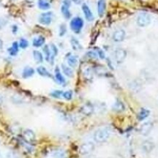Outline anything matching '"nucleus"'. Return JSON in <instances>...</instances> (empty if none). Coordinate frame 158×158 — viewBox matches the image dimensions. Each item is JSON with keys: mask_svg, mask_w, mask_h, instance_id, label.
<instances>
[{"mask_svg": "<svg viewBox=\"0 0 158 158\" xmlns=\"http://www.w3.org/2000/svg\"><path fill=\"white\" fill-rule=\"evenodd\" d=\"M112 135L111 128L109 127H103L99 128L94 132L93 138L97 143H102L108 141Z\"/></svg>", "mask_w": 158, "mask_h": 158, "instance_id": "nucleus-1", "label": "nucleus"}, {"mask_svg": "<svg viewBox=\"0 0 158 158\" xmlns=\"http://www.w3.org/2000/svg\"><path fill=\"white\" fill-rule=\"evenodd\" d=\"M84 22L81 17H75L70 21V29L76 34H79L84 27Z\"/></svg>", "mask_w": 158, "mask_h": 158, "instance_id": "nucleus-2", "label": "nucleus"}, {"mask_svg": "<svg viewBox=\"0 0 158 158\" xmlns=\"http://www.w3.org/2000/svg\"><path fill=\"white\" fill-rule=\"evenodd\" d=\"M151 21L152 20L150 15L146 13H140L136 20L137 25L140 27H148L151 23Z\"/></svg>", "mask_w": 158, "mask_h": 158, "instance_id": "nucleus-3", "label": "nucleus"}, {"mask_svg": "<svg viewBox=\"0 0 158 158\" xmlns=\"http://www.w3.org/2000/svg\"><path fill=\"white\" fill-rule=\"evenodd\" d=\"M94 149H95V145H94L93 142L87 141L81 145L79 152H80L81 155H87L92 153L94 150Z\"/></svg>", "mask_w": 158, "mask_h": 158, "instance_id": "nucleus-4", "label": "nucleus"}, {"mask_svg": "<svg viewBox=\"0 0 158 158\" xmlns=\"http://www.w3.org/2000/svg\"><path fill=\"white\" fill-rule=\"evenodd\" d=\"M52 17L53 13L51 12H45V13H43L40 15L38 21L41 24L48 26L52 22Z\"/></svg>", "mask_w": 158, "mask_h": 158, "instance_id": "nucleus-5", "label": "nucleus"}, {"mask_svg": "<svg viewBox=\"0 0 158 158\" xmlns=\"http://www.w3.org/2000/svg\"><path fill=\"white\" fill-rule=\"evenodd\" d=\"M127 57V51L123 48H117L114 52V58L118 64H122Z\"/></svg>", "mask_w": 158, "mask_h": 158, "instance_id": "nucleus-6", "label": "nucleus"}, {"mask_svg": "<svg viewBox=\"0 0 158 158\" xmlns=\"http://www.w3.org/2000/svg\"><path fill=\"white\" fill-rule=\"evenodd\" d=\"M154 126V124L152 122H144L143 124H141V126L140 127L139 132L142 135L147 136L150 133V132L152 131Z\"/></svg>", "mask_w": 158, "mask_h": 158, "instance_id": "nucleus-7", "label": "nucleus"}, {"mask_svg": "<svg viewBox=\"0 0 158 158\" xmlns=\"http://www.w3.org/2000/svg\"><path fill=\"white\" fill-rule=\"evenodd\" d=\"M126 36V31L122 29H119L116 30L113 34V40L116 43L122 42Z\"/></svg>", "mask_w": 158, "mask_h": 158, "instance_id": "nucleus-8", "label": "nucleus"}, {"mask_svg": "<svg viewBox=\"0 0 158 158\" xmlns=\"http://www.w3.org/2000/svg\"><path fill=\"white\" fill-rule=\"evenodd\" d=\"M81 8H82V10H83V13H84V16L86 18V19L88 21H92L94 20V15L93 13H92V10H91V9L89 8V7L86 5V4L84 3L81 6Z\"/></svg>", "mask_w": 158, "mask_h": 158, "instance_id": "nucleus-9", "label": "nucleus"}, {"mask_svg": "<svg viewBox=\"0 0 158 158\" xmlns=\"http://www.w3.org/2000/svg\"><path fill=\"white\" fill-rule=\"evenodd\" d=\"M94 106L91 103H86L80 108V112L85 116H91L94 113Z\"/></svg>", "mask_w": 158, "mask_h": 158, "instance_id": "nucleus-10", "label": "nucleus"}, {"mask_svg": "<svg viewBox=\"0 0 158 158\" xmlns=\"http://www.w3.org/2000/svg\"><path fill=\"white\" fill-rule=\"evenodd\" d=\"M23 136L26 140V141L29 142V143H31V142H35L36 140V136H35V133H34L32 130L31 129H27L23 131Z\"/></svg>", "mask_w": 158, "mask_h": 158, "instance_id": "nucleus-11", "label": "nucleus"}, {"mask_svg": "<svg viewBox=\"0 0 158 158\" xmlns=\"http://www.w3.org/2000/svg\"><path fill=\"white\" fill-rule=\"evenodd\" d=\"M141 148L142 150L145 153H150L154 149V148H155V143L152 141L147 140V141H143L142 143Z\"/></svg>", "mask_w": 158, "mask_h": 158, "instance_id": "nucleus-12", "label": "nucleus"}, {"mask_svg": "<svg viewBox=\"0 0 158 158\" xmlns=\"http://www.w3.org/2000/svg\"><path fill=\"white\" fill-rule=\"evenodd\" d=\"M106 10V0H98V13L100 18L103 17Z\"/></svg>", "mask_w": 158, "mask_h": 158, "instance_id": "nucleus-13", "label": "nucleus"}, {"mask_svg": "<svg viewBox=\"0 0 158 158\" xmlns=\"http://www.w3.org/2000/svg\"><path fill=\"white\" fill-rule=\"evenodd\" d=\"M54 74H55L54 75L55 79H56V81L59 83V84L64 85L66 84V80H65L64 77L63 76V75L62 74V73H61V71L59 70L58 67H56V68H55Z\"/></svg>", "mask_w": 158, "mask_h": 158, "instance_id": "nucleus-14", "label": "nucleus"}, {"mask_svg": "<svg viewBox=\"0 0 158 158\" xmlns=\"http://www.w3.org/2000/svg\"><path fill=\"white\" fill-rule=\"evenodd\" d=\"M67 62H68L69 67H70L71 68H76L78 63V57L75 55L69 54V56L67 57Z\"/></svg>", "mask_w": 158, "mask_h": 158, "instance_id": "nucleus-15", "label": "nucleus"}, {"mask_svg": "<svg viewBox=\"0 0 158 158\" xmlns=\"http://www.w3.org/2000/svg\"><path fill=\"white\" fill-rule=\"evenodd\" d=\"M70 44L74 51H81L83 49V46L81 45V44L80 42L78 40V39H76L75 37H71Z\"/></svg>", "mask_w": 158, "mask_h": 158, "instance_id": "nucleus-16", "label": "nucleus"}, {"mask_svg": "<svg viewBox=\"0 0 158 158\" xmlns=\"http://www.w3.org/2000/svg\"><path fill=\"white\" fill-rule=\"evenodd\" d=\"M112 108H113V110L116 112H122L124 111V109H125V106H124V104L121 101V100H116L115 102L114 103Z\"/></svg>", "mask_w": 158, "mask_h": 158, "instance_id": "nucleus-17", "label": "nucleus"}, {"mask_svg": "<svg viewBox=\"0 0 158 158\" xmlns=\"http://www.w3.org/2000/svg\"><path fill=\"white\" fill-rule=\"evenodd\" d=\"M37 72L40 76L43 77H47V78H53L52 75L50 73V72L47 70L45 67L40 66L37 68Z\"/></svg>", "mask_w": 158, "mask_h": 158, "instance_id": "nucleus-18", "label": "nucleus"}, {"mask_svg": "<svg viewBox=\"0 0 158 158\" xmlns=\"http://www.w3.org/2000/svg\"><path fill=\"white\" fill-rule=\"evenodd\" d=\"M45 42V37L42 36V35H40V36L33 39L32 45L34 47H36V48H39V47H41L43 45H44Z\"/></svg>", "mask_w": 158, "mask_h": 158, "instance_id": "nucleus-19", "label": "nucleus"}, {"mask_svg": "<svg viewBox=\"0 0 158 158\" xmlns=\"http://www.w3.org/2000/svg\"><path fill=\"white\" fill-rule=\"evenodd\" d=\"M35 74V70L31 67H26V68H23V72H22V77L23 78L27 79L30 78Z\"/></svg>", "mask_w": 158, "mask_h": 158, "instance_id": "nucleus-20", "label": "nucleus"}, {"mask_svg": "<svg viewBox=\"0 0 158 158\" xmlns=\"http://www.w3.org/2000/svg\"><path fill=\"white\" fill-rule=\"evenodd\" d=\"M150 114V110L147 109V108H141V110H140V111L138 112V119L139 120V121H143V120L145 119V118H147L148 116H149Z\"/></svg>", "mask_w": 158, "mask_h": 158, "instance_id": "nucleus-21", "label": "nucleus"}, {"mask_svg": "<svg viewBox=\"0 0 158 158\" xmlns=\"http://www.w3.org/2000/svg\"><path fill=\"white\" fill-rule=\"evenodd\" d=\"M62 70L63 73H64L66 76L69 77V78H73V77L74 72L70 67H69V66H68V65H66L64 64H62Z\"/></svg>", "mask_w": 158, "mask_h": 158, "instance_id": "nucleus-22", "label": "nucleus"}, {"mask_svg": "<svg viewBox=\"0 0 158 158\" xmlns=\"http://www.w3.org/2000/svg\"><path fill=\"white\" fill-rule=\"evenodd\" d=\"M19 44L17 42L13 43L12 46L8 48V53L10 56H16L19 51Z\"/></svg>", "mask_w": 158, "mask_h": 158, "instance_id": "nucleus-23", "label": "nucleus"}, {"mask_svg": "<svg viewBox=\"0 0 158 158\" xmlns=\"http://www.w3.org/2000/svg\"><path fill=\"white\" fill-rule=\"evenodd\" d=\"M61 12L65 19H70L71 17V13L70 11V6L62 5L61 7Z\"/></svg>", "mask_w": 158, "mask_h": 158, "instance_id": "nucleus-24", "label": "nucleus"}, {"mask_svg": "<svg viewBox=\"0 0 158 158\" xmlns=\"http://www.w3.org/2000/svg\"><path fill=\"white\" fill-rule=\"evenodd\" d=\"M38 7L43 10H47L50 9L51 5L48 0H38Z\"/></svg>", "mask_w": 158, "mask_h": 158, "instance_id": "nucleus-25", "label": "nucleus"}, {"mask_svg": "<svg viewBox=\"0 0 158 158\" xmlns=\"http://www.w3.org/2000/svg\"><path fill=\"white\" fill-rule=\"evenodd\" d=\"M32 54L35 62H36L37 64H40V63H42L43 62V56L42 53L40 52V51L37 50H35L33 51Z\"/></svg>", "mask_w": 158, "mask_h": 158, "instance_id": "nucleus-26", "label": "nucleus"}, {"mask_svg": "<svg viewBox=\"0 0 158 158\" xmlns=\"http://www.w3.org/2000/svg\"><path fill=\"white\" fill-rule=\"evenodd\" d=\"M66 153L62 149L54 150V152H53V157L54 158H66Z\"/></svg>", "mask_w": 158, "mask_h": 158, "instance_id": "nucleus-27", "label": "nucleus"}, {"mask_svg": "<svg viewBox=\"0 0 158 158\" xmlns=\"http://www.w3.org/2000/svg\"><path fill=\"white\" fill-rule=\"evenodd\" d=\"M50 48H51V56L50 61L51 64H53V63H54L55 56H56L57 54H58V48H57L56 45H54V43H52V44L51 45Z\"/></svg>", "mask_w": 158, "mask_h": 158, "instance_id": "nucleus-28", "label": "nucleus"}, {"mask_svg": "<svg viewBox=\"0 0 158 158\" xmlns=\"http://www.w3.org/2000/svg\"><path fill=\"white\" fill-rule=\"evenodd\" d=\"M93 70H92V68H86L85 70H84V78L86 79H87V80H92V78H93Z\"/></svg>", "mask_w": 158, "mask_h": 158, "instance_id": "nucleus-29", "label": "nucleus"}, {"mask_svg": "<svg viewBox=\"0 0 158 158\" xmlns=\"http://www.w3.org/2000/svg\"><path fill=\"white\" fill-rule=\"evenodd\" d=\"M43 53H44L45 60L48 61H48H50V59L51 56V48H49L48 45H44V47H43Z\"/></svg>", "mask_w": 158, "mask_h": 158, "instance_id": "nucleus-30", "label": "nucleus"}, {"mask_svg": "<svg viewBox=\"0 0 158 158\" xmlns=\"http://www.w3.org/2000/svg\"><path fill=\"white\" fill-rule=\"evenodd\" d=\"M94 72L99 76H105L107 73V70L102 66H98L94 68Z\"/></svg>", "mask_w": 158, "mask_h": 158, "instance_id": "nucleus-31", "label": "nucleus"}, {"mask_svg": "<svg viewBox=\"0 0 158 158\" xmlns=\"http://www.w3.org/2000/svg\"><path fill=\"white\" fill-rule=\"evenodd\" d=\"M63 92H64L62 90H54V91H53V92H51L50 95L54 98L59 99L63 96Z\"/></svg>", "mask_w": 158, "mask_h": 158, "instance_id": "nucleus-32", "label": "nucleus"}, {"mask_svg": "<svg viewBox=\"0 0 158 158\" xmlns=\"http://www.w3.org/2000/svg\"><path fill=\"white\" fill-rule=\"evenodd\" d=\"M19 47L22 49H25L27 48V47L29 46V42L27 40H26L25 38H21L20 40V42H19Z\"/></svg>", "mask_w": 158, "mask_h": 158, "instance_id": "nucleus-33", "label": "nucleus"}, {"mask_svg": "<svg viewBox=\"0 0 158 158\" xmlns=\"http://www.w3.org/2000/svg\"><path fill=\"white\" fill-rule=\"evenodd\" d=\"M67 32V27L64 23H62L59 27V35L60 37H63L66 34Z\"/></svg>", "mask_w": 158, "mask_h": 158, "instance_id": "nucleus-34", "label": "nucleus"}, {"mask_svg": "<svg viewBox=\"0 0 158 158\" xmlns=\"http://www.w3.org/2000/svg\"><path fill=\"white\" fill-rule=\"evenodd\" d=\"M73 91L71 90H68V91H66V92H63V98H64L65 100H70L71 99L73 98Z\"/></svg>", "mask_w": 158, "mask_h": 158, "instance_id": "nucleus-35", "label": "nucleus"}, {"mask_svg": "<svg viewBox=\"0 0 158 158\" xmlns=\"http://www.w3.org/2000/svg\"><path fill=\"white\" fill-rule=\"evenodd\" d=\"M86 56H87L89 58L92 59H95L98 57V55L97 54L96 51H89L86 53Z\"/></svg>", "mask_w": 158, "mask_h": 158, "instance_id": "nucleus-36", "label": "nucleus"}, {"mask_svg": "<svg viewBox=\"0 0 158 158\" xmlns=\"http://www.w3.org/2000/svg\"><path fill=\"white\" fill-rule=\"evenodd\" d=\"M96 52H97V54H98V56L100 57L101 59H104L105 58H106V54H105V52L102 50V49L98 48L97 49Z\"/></svg>", "mask_w": 158, "mask_h": 158, "instance_id": "nucleus-37", "label": "nucleus"}, {"mask_svg": "<svg viewBox=\"0 0 158 158\" xmlns=\"http://www.w3.org/2000/svg\"><path fill=\"white\" fill-rule=\"evenodd\" d=\"M7 158H19V155L13 151H10L7 154Z\"/></svg>", "mask_w": 158, "mask_h": 158, "instance_id": "nucleus-38", "label": "nucleus"}, {"mask_svg": "<svg viewBox=\"0 0 158 158\" xmlns=\"http://www.w3.org/2000/svg\"><path fill=\"white\" fill-rule=\"evenodd\" d=\"M7 21H6L5 19H2V18H0V29H2L7 24Z\"/></svg>", "mask_w": 158, "mask_h": 158, "instance_id": "nucleus-39", "label": "nucleus"}, {"mask_svg": "<svg viewBox=\"0 0 158 158\" xmlns=\"http://www.w3.org/2000/svg\"><path fill=\"white\" fill-rule=\"evenodd\" d=\"M18 30H19V28H18V26L16 25H13L12 26V31H13V34H16Z\"/></svg>", "mask_w": 158, "mask_h": 158, "instance_id": "nucleus-40", "label": "nucleus"}, {"mask_svg": "<svg viewBox=\"0 0 158 158\" xmlns=\"http://www.w3.org/2000/svg\"><path fill=\"white\" fill-rule=\"evenodd\" d=\"M73 2L74 3L77 4V5H78V4H80L81 2V0H72Z\"/></svg>", "mask_w": 158, "mask_h": 158, "instance_id": "nucleus-41", "label": "nucleus"}, {"mask_svg": "<svg viewBox=\"0 0 158 158\" xmlns=\"http://www.w3.org/2000/svg\"><path fill=\"white\" fill-rule=\"evenodd\" d=\"M2 46H3V42L2 40H0V49L2 48Z\"/></svg>", "mask_w": 158, "mask_h": 158, "instance_id": "nucleus-42", "label": "nucleus"}, {"mask_svg": "<svg viewBox=\"0 0 158 158\" xmlns=\"http://www.w3.org/2000/svg\"><path fill=\"white\" fill-rule=\"evenodd\" d=\"M2 102V96L0 95V104H1Z\"/></svg>", "mask_w": 158, "mask_h": 158, "instance_id": "nucleus-43", "label": "nucleus"}, {"mask_svg": "<svg viewBox=\"0 0 158 158\" xmlns=\"http://www.w3.org/2000/svg\"><path fill=\"white\" fill-rule=\"evenodd\" d=\"M0 158H2V155H1V153H0Z\"/></svg>", "mask_w": 158, "mask_h": 158, "instance_id": "nucleus-44", "label": "nucleus"}]
</instances>
